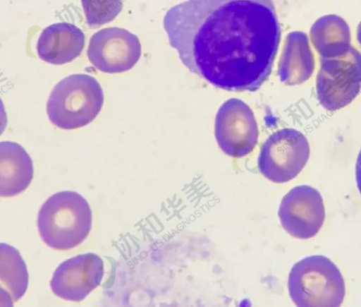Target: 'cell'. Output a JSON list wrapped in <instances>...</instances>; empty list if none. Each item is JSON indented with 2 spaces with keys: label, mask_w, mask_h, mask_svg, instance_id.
Wrapping results in <instances>:
<instances>
[{
  "label": "cell",
  "mask_w": 361,
  "mask_h": 307,
  "mask_svg": "<svg viewBox=\"0 0 361 307\" xmlns=\"http://www.w3.org/2000/svg\"><path fill=\"white\" fill-rule=\"evenodd\" d=\"M163 25L183 64L234 92L262 85L281 39L271 0H186L167 11Z\"/></svg>",
  "instance_id": "6da1fadb"
},
{
  "label": "cell",
  "mask_w": 361,
  "mask_h": 307,
  "mask_svg": "<svg viewBox=\"0 0 361 307\" xmlns=\"http://www.w3.org/2000/svg\"><path fill=\"white\" fill-rule=\"evenodd\" d=\"M92 211L86 199L69 191L57 192L41 206L37 228L50 248L68 251L80 245L92 227Z\"/></svg>",
  "instance_id": "7a4b0ae2"
},
{
  "label": "cell",
  "mask_w": 361,
  "mask_h": 307,
  "mask_svg": "<svg viewBox=\"0 0 361 307\" xmlns=\"http://www.w3.org/2000/svg\"><path fill=\"white\" fill-rule=\"evenodd\" d=\"M99 83L87 74H72L52 89L47 103L49 121L56 127L72 130L92 122L104 104Z\"/></svg>",
  "instance_id": "3957f363"
},
{
  "label": "cell",
  "mask_w": 361,
  "mask_h": 307,
  "mask_svg": "<svg viewBox=\"0 0 361 307\" xmlns=\"http://www.w3.org/2000/svg\"><path fill=\"white\" fill-rule=\"evenodd\" d=\"M288 288L293 302L300 307L340 306L345 294L340 270L322 255H310L295 263L289 273Z\"/></svg>",
  "instance_id": "277c9868"
},
{
  "label": "cell",
  "mask_w": 361,
  "mask_h": 307,
  "mask_svg": "<svg viewBox=\"0 0 361 307\" xmlns=\"http://www.w3.org/2000/svg\"><path fill=\"white\" fill-rule=\"evenodd\" d=\"M361 89V53L351 46L344 54L321 57L316 79L321 105L336 111L350 104Z\"/></svg>",
  "instance_id": "5b68a950"
},
{
  "label": "cell",
  "mask_w": 361,
  "mask_h": 307,
  "mask_svg": "<svg viewBox=\"0 0 361 307\" xmlns=\"http://www.w3.org/2000/svg\"><path fill=\"white\" fill-rule=\"evenodd\" d=\"M309 157L310 145L305 135L286 128L273 133L261 147L258 169L274 183H286L300 173Z\"/></svg>",
  "instance_id": "8992f818"
},
{
  "label": "cell",
  "mask_w": 361,
  "mask_h": 307,
  "mask_svg": "<svg viewBox=\"0 0 361 307\" xmlns=\"http://www.w3.org/2000/svg\"><path fill=\"white\" fill-rule=\"evenodd\" d=\"M214 133L221 150L235 158L250 153L257 144L259 137L253 112L245 102L237 98L226 100L219 109Z\"/></svg>",
  "instance_id": "52a82bcc"
},
{
  "label": "cell",
  "mask_w": 361,
  "mask_h": 307,
  "mask_svg": "<svg viewBox=\"0 0 361 307\" xmlns=\"http://www.w3.org/2000/svg\"><path fill=\"white\" fill-rule=\"evenodd\" d=\"M138 37L128 30L107 28L95 32L87 48L90 63L99 71L119 73L130 70L141 56Z\"/></svg>",
  "instance_id": "ba28073f"
},
{
  "label": "cell",
  "mask_w": 361,
  "mask_h": 307,
  "mask_svg": "<svg viewBox=\"0 0 361 307\" xmlns=\"http://www.w3.org/2000/svg\"><path fill=\"white\" fill-rule=\"evenodd\" d=\"M279 217L283 229L292 236L301 239L314 236L325 220L320 193L307 185L293 188L281 200Z\"/></svg>",
  "instance_id": "9c48e42d"
},
{
  "label": "cell",
  "mask_w": 361,
  "mask_h": 307,
  "mask_svg": "<svg viewBox=\"0 0 361 307\" xmlns=\"http://www.w3.org/2000/svg\"><path fill=\"white\" fill-rule=\"evenodd\" d=\"M104 262L87 253L66 260L55 270L50 282L52 292L67 301H80L101 283Z\"/></svg>",
  "instance_id": "30bf717a"
},
{
  "label": "cell",
  "mask_w": 361,
  "mask_h": 307,
  "mask_svg": "<svg viewBox=\"0 0 361 307\" xmlns=\"http://www.w3.org/2000/svg\"><path fill=\"white\" fill-rule=\"evenodd\" d=\"M84 44L85 35L78 27L68 23H57L43 30L36 48L39 59L61 65L79 56Z\"/></svg>",
  "instance_id": "8fae6325"
},
{
  "label": "cell",
  "mask_w": 361,
  "mask_h": 307,
  "mask_svg": "<svg viewBox=\"0 0 361 307\" xmlns=\"http://www.w3.org/2000/svg\"><path fill=\"white\" fill-rule=\"evenodd\" d=\"M33 163L18 143L2 141L0 143V195L11 197L24 191L33 178Z\"/></svg>",
  "instance_id": "7c38bea8"
},
{
  "label": "cell",
  "mask_w": 361,
  "mask_h": 307,
  "mask_svg": "<svg viewBox=\"0 0 361 307\" xmlns=\"http://www.w3.org/2000/svg\"><path fill=\"white\" fill-rule=\"evenodd\" d=\"M314 66V56L307 35L302 32L290 33L279 65L281 81L288 85L301 84L312 76Z\"/></svg>",
  "instance_id": "4fadbf2b"
},
{
  "label": "cell",
  "mask_w": 361,
  "mask_h": 307,
  "mask_svg": "<svg viewBox=\"0 0 361 307\" xmlns=\"http://www.w3.org/2000/svg\"><path fill=\"white\" fill-rule=\"evenodd\" d=\"M311 42L321 57H334L345 54L351 47L348 24L336 14L324 15L314 21L310 30Z\"/></svg>",
  "instance_id": "5bb4252c"
},
{
  "label": "cell",
  "mask_w": 361,
  "mask_h": 307,
  "mask_svg": "<svg viewBox=\"0 0 361 307\" xmlns=\"http://www.w3.org/2000/svg\"><path fill=\"white\" fill-rule=\"evenodd\" d=\"M28 285L26 264L14 247L0 245V305L12 306L21 299Z\"/></svg>",
  "instance_id": "9a60e30c"
},
{
  "label": "cell",
  "mask_w": 361,
  "mask_h": 307,
  "mask_svg": "<svg viewBox=\"0 0 361 307\" xmlns=\"http://www.w3.org/2000/svg\"><path fill=\"white\" fill-rule=\"evenodd\" d=\"M87 23L99 26L113 20L121 11L122 0H81Z\"/></svg>",
  "instance_id": "2e32d148"
},
{
  "label": "cell",
  "mask_w": 361,
  "mask_h": 307,
  "mask_svg": "<svg viewBox=\"0 0 361 307\" xmlns=\"http://www.w3.org/2000/svg\"><path fill=\"white\" fill-rule=\"evenodd\" d=\"M355 180L358 191L361 195V148L355 163Z\"/></svg>",
  "instance_id": "e0dca14e"
},
{
  "label": "cell",
  "mask_w": 361,
  "mask_h": 307,
  "mask_svg": "<svg viewBox=\"0 0 361 307\" xmlns=\"http://www.w3.org/2000/svg\"><path fill=\"white\" fill-rule=\"evenodd\" d=\"M356 36L358 43L361 45V21L357 25Z\"/></svg>",
  "instance_id": "ac0fdd59"
}]
</instances>
